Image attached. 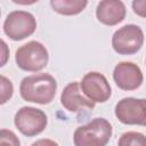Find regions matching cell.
I'll return each instance as SVG.
<instances>
[{
    "label": "cell",
    "mask_w": 146,
    "mask_h": 146,
    "mask_svg": "<svg viewBox=\"0 0 146 146\" xmlns=\"http://www.w3.org/2000/svg\"><path fill=\"white\" fill-rule=\"evenodd\" d=\"M57 91L56 79L48 73L25 76L19 86L21 97L25 102L46 105L52 102Z\"/></svg>",
    "instance_id": "cell-1"
},
{
    "label": "cell",
    "mask_w": 146,
    "mask_h": 146,
    "mask_svg": "<svg viewBox=\"0 0 146 146\" xmlns=\"http://www.w3.org/2000/svg\"><path fill=\"white\" fill-rule=\"evenodd\" d=\"M113 128L104 117H96L75 129L74 146H106L112 137Z\"/></svg>",
    "instance_id": "cell-2"
},
{
    "label": "cell",
    "mask_w": 146,
    "mask_h": 146,
    "mask_svg": "<svg viewBox=\"0 0 146 146\" xmlns=\"http://www.w3.org/2000/svg\"><path fill=\"white\" fill-rule=\"evenodd\" d=\"M49 60L47 48L39 41H30L21 46L15 52L16 65L25 72H39Z\"/></svg>",
    "instance_id": "cell-3"
},
{
    "label": "cell",
    "mask_w": 146,
    "mask_h": 146,
    "mask_svg": "<svg viewBox=\"0 0 146 146\" xmlns=\"http://www.w3.org/2000/svg\"><path fill=\"white\" fill-rule=\"evenodd\" d=\"M14 123L22 135L34 137L46 129L48 119L42 110L32 106H24L16 112Z\"/></svg>",
    "instance_id": "cell-4"
},
{
    "label": "cell",
    "mask_w": 146,
    "mask_h": 146,
    "mask_svg": "<svg viewBox=\"0 0 146 146\" xmlns=\"http://www.w3.org/2000/svg\"><path fill=\"white\" fill-rule=\"evenodd\" d=\"M36 21L34 16L25 10H14L9 13L3 22L5 34L14 40L19 41L35 32Z\"/></svg>",
    "instance_id": "cell-5"
},
{
    "label": "cell",
    "mask_w": 146,
    "mask_h": 146,
    "mask_svg": "<svg viewBox=\"0 0 146 146\" xmlns=\"http://www.w3.org/2000/svg\"><path fill=\"white\" fill-rule=\"evenodd\" d=\"M144 43V32L135 24H127L116 30L112 36V47L119 55H133Z\"/></svg>",
    "instance_id": "cell-6"
},
{
    "label": "cell",
    "mask_w": 146,
    "mask_h": 146,
    "mask_svg": "<svg viewBox=\"0 0 146 146\" xmlns=\"http://www.w3.org/2000/svg\"><path fill=\"white\" fill-rule=\"evenodd\" d=\"M116 119L128 125L146 127V99L125 97L119 100L115 105Z\"/></svg>",
    "instance_id": "cell-7"
},
{
    "label": "cell",
    "mask_w": 146,
    "mask_h": 146,
    "mask_svg": "<svg viewBox=\"0 0 146 146\" xmlns=\"http://www.w3.org/2000/svg\"><path fill=\"white\" fill-rule=\"evenodd\" d=\"M80 87L84 96L94 103H105L112 95V89L107 79L99 72L87 73L82 78Z\"/></svg>",
    "instance_id": "cell-8"
},
{
    "label": "cell",
    "mask_w": 146,
    "mask_h": 146,
    "mask_svg": "<svg viewBox=\"0 0 146 146\" xmlns=\"http://www.w3.org/2000/svg\"><path fill=\"white\" fill-rule=\"evenodd\" d=\"M115 84L125 91L136 90L144 81V75L140 67L132 62H120L113 71Z\"/></svg>",
    "instance_id": "cell-9"
},
{
    "label": "cell",
    "mask_w": 146,
    "mask_h": 146,
    "mask_svg": "<svg viewBox=\"0 0 146 146\" xmlns=\"http://www.w3.org/2000/svg\"><path fill=\"white\" fill-rule=\"evenodd\" d=\"M60 104L68 112H80L81 110H92L95 107V103L84 96L78 81L70 82L63 89Z\"/></svg>",
    "instance_id": "cell-10"
},
{
    "label": "cell",
    "mask_w": 146,
    "mask_h": 146,
    "mask_svg": "<svg viewBox=\"0 0 146 146\" xmlns=\"http://www.w3.org/2000/svg\"><path fill=\"white\" fill-rule=\"evenodd\" d=\"M125 6L120 0H103L96 8L97 19L107 26H114L121 23L125 17Z\"/></svg>",
    "instance_id": "cell-11"
},
{
    "label": "cell",
    "mask_w": 146,
    "mask_h": 146,
    "mask_svg": "<svg viewBox=\"0 0 146 146\" xmlns=\"http://www.w3.org/2000/svg\"><path fill=\"white\" fill-rule=\"evenodd\" d=\"M88 1L87 0H50L51 8L65 16H72L78 15L87 7Z\"/></svg>",
    "instance_id": "cell-12"
},
{
    "label": "cell",
    "mask_w": 146,
    "mask_h": 146,
    "mask_svg": "<svg viewBox=\"0 0 146 146\" xmlns=\"http://www.w3.org/2000/svg\"><path fill=\"white\" fill-rule=\"evenodd\" d=\"M117 146H146V136L137 131H128L121 135Z\"/></svg>",
    "instance_id": "cell-13"
},
{
    "label": "cell",
    "mask_w": 146,
    "mask_h": 146,
    "mask_svg": "<svg viewBox=\"0 0 146 146\" xmlns=\"http://www.w3.org/2000/svg\"><path fill=\"white\" fill-rule=\"evenodd\" d=\"M0 146H21L18 137L8 129L0 130Z\"/></svg>",
    "instance_id": "cell-14"
},
{
    "label": "cell",
    "mask_w": 146,
    "mask_h": 146,
    "mask_svg": "<svg viewBox=\"0 0 146 146\" xmlns=\"http://www.w3.org/2000/svg\"><path fill=\"white\" fill-rule=\"evenodd\" d=\"M0 82H1V100H0V104L2 105L11 98L14 88H13L11 81L8 80L5 75L0 76Z\"/></svg>",
    "instance_id": "cell-15"
},
{
    "label": "cell",
    "mask_w": 146,
    "mask_h": 146,
    "mask_svg": "<svg viewBox=\"0 0 146 146\" xmlns=\"http://www.w3.org/2000/svg\"><path fill=\"white\" fill-rule=\"evenodd\" d=\"M131 6L137 16L146 18V0H133Z\"/></svg>",
    "instance_id": "cell-16"
},
{
    "label": "cell",
    "mask_w": 146,
    "mask_h": 146,
    "mask_svg": "<svg viewBox=\"0 0 146 146\" xmlns=\"http://www.w3.org/2000/svg\"><path fill=\"white\" fill-rule=\"evenodd\" d=\"M31 146H59L55 140H51V139H48V138H42V139H39L36 141H34Z\"/></svg>",
    "instance_id": "cell-17"
}]
</instances>
